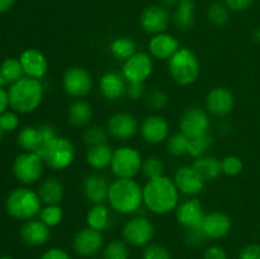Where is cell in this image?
Here are the masks:
<instances>
[{"instance_id": "cell-1", "label": "cell", "mask_w": 260, "mask_h": 259, "mask_svg": "<svg viewBox=\"0 0 260 259\" xmlns=\"http://www.w3.org/2000/svg\"><path fill=\"white\" fill-rule=\"evenodd\" d=\"M144 203L151 212L165 215L175 208L179 200V190L170 178L157 177L149 179L142 188Z\"/></svg>"}, {"instance_id": "cell-2", "label": "cell", "mask_w": 260, "mask_h": 259, "mask_svg": "<svg viewBox=\"0 0 260 259\" xmlns=\"http://www.w3.org/2000/svg\"><path fill=\"white\" fill-rule=\"evenodd\" d=\"M9 106L18 113H30L41 104L43 86L38 79L22 78L12 84L9 91Z\"/></svg>"}, {"instance_id": "cell-3", "label": "cell", "mask_w": 260, "mask_h": 259, "mask_svg": "<svg viewBox=\"0 0 260 259\" xmlns=\"http://www.w3.org/2000/svg\"><path fill=\"white\" fill-rule=\"evenodd\" d=\"M108 201L112 207L121 213H132L144 202L142 188L129 178H118L109 185Z\"/></svg>"}, {"instance_id": "cell-4", "label": "cell", "mask_w": 260, "mask_h": 259, "mask_svg": "<svg viewBox=\"0 0 260 259\" xmlns=\"http://www.w3.org/2000/svg\"><path fill=\"white\" fill-rule=\"evenodd\" d=\"M169 73L179 85H190L198 79L201 73L200 60L192 50L179 48L169 58Z\"/></svg>"}, {"instance_id": "cell-5", "label": "cell", "mask_w": 260, "mask_h": 259, "mask_svg": "<svg viewBox=\"0 0 260 259\" xmlns=\"http://www.w3.org/2000/svg\"><path fill=\"white\" fill-rule=\"evenodd\" d=\"M41 198L29 188H17L7 198L5 208L12 217L29 220L41 212Z\"/></svg>"}, {"instance_id": "cell-6", "label": "cell", "mask_w": 260, "mask_h": 259, "mask_svg": "<svg viewBox=\"0 0 260 259\" xmlns=\"http://www.w3.org/2000/svg\"><path fill=\"white\" fill-rule=\"evenodd\" d=\"M47 167L55 170H62L68 168L75 157L74 144L66 137H55L46 142L37 152Z\"/></svg>"}, {"instance_id": "cell-7", "label": "cell", "mask_w": 260, "mask_h": 259, "mask_svg": "<svg viewBox=\"0 0 260 259\" xmlns=\"http://www.w3.org/2000/svg\"><path fill=\"white\" fill-rule=\"evenodd\" d=\"M111 168L118 178H132L139 174L142 168L141 154L135 147L123 146L113 151Z\"/></svg>"}, {"instance_id": "cell-8", "label": "cell", "mask_w": 260, "mask_h": 259, "mask_svg": "<svg viewBox=\"0 0 260 259\" xmlns=\"http://www.w3.org/2000/svg\"><path fill=\"white\" fill-rule=\"evenodd\" d=\"M15 178L23 184L37 182L43 172V160L36 152H23L18 155L13 164Z\"/></svg>"}, {"instance_id": "cell-9", "label": "cell", "mask_w": 260, "mask_h": 259, "mask_svg": "<svg viewBox=\"0 0 260 259\" xmlns=\"http://www.w3.org/2000/svg\"><path fill=\"white\" fill-rule=\"evenodd\" d=\"M180 132L189 139L207 134L210 130V117L201 107H190L180 117Z\"/></svg>"}, {"instance_id": "cell-10", "label": "cell", "mask_w": 260, "mask_h": 259, "mask_svg": "<svg viewBox=\"0 0 260 259\" xmlns=\"http://www.w3.org/2000/svg\"><path fill=\"white\" fill-rule=\"evenodd\" d=\"M154 231V225L146 217L139 216L127 221L122 230V235L124 241L129 245L142 246L151 241Z\"/></svg>"}, {"instance_id": "cell-11", "label": "cell", "mask_w": 260, "mask_h": 259, "mask_svg": "<svg viewBox=\"0 0 260 259\" xmlns=\"http://www.w3.org/2000/svg\"><path fill=\"white\" fill-rule=\"evenodd\" d=\"M62 84L63 89L69 95L80 98V96H85L86 94L90 93L93 80H91L90 74L85 69L73 66L63 74Z\"/></svg>"}, {"instance_id": "cell-12", "label": "cell", "mask_w": 260, "mask_h": 259, "mask_svg": "<svg viewBox=\"0 0 260 259\" xmlns=\"http://www.w3.org/2000/svg\"><path fill=\"white\" fill-rule=\"evenodd\" d=\"M152 60L147 53L136 52L123 63L122 75L129 83H144L152 73Z\"/></svg>"}, {"instance_id": "cell-13", "label": "cell", "mask_w": 260, "mask_h": 259, "mask_svg": "<svg viewBox=\"0 0 260 259\" xmlns=\"http://www.w3.org/2000/svg\"><path fill=\"white\" fill-rule=\"evenodd\" d=\"M170 23V14L161 5H150L140 15V25L147 33H164Z\"/></svg>"}, {"instance_id": "cell-14", "label": "cell", "mask_w": 260, "mask_h": 259, "mask_svg": "<svg viewBox=\"0 0 260 259\" xmlns=\"http://www.w3.org/2000/svg\"><path fill=\"white\" fill-rule=\"evenodd\" d=\"M73 248L80 256H93L103 248V235L101 231L86 228L76 233L73 241Z\"/></svg>"}, {"instance_id": "cell-15", "label": "cell", "mask_w": 260, "mask_h": 259, "mask_svg": "<svg viewBox=\"0 0 260 259\" xmlns=\"http://www.w3.org/2000/svg\"><path fill=\"white\" fill-rule=\"evenodd\" d=\"M137 128H139V123H137L136 117L126 112L113 114L107 122L108 134L118 140L131 139L137 132Z\"/></svg>"}, {"instance_id": "cell-16", "label": "cell", "mask_w": 260, "mask_h": 259, "mask_svg": "<svg viewBox=\"0 0 260 259\" xmlns=\"http://www.w3.org/2000/svg\"><path fill=\"white\" fill-rule=\"evenodd\" d=\"M233 228V221L226 213L211 212L205 216L201 225V230L207 239H222L230 233Z\"/></svg>"}, {"instance_id": "cell-17", "label": "cell", "mask_w": 260, "mask_h": 259, "mask_svg": "<svg viewBox=\"0 0 260 259\" xmlns=\"http://www.w3.org/2000/svg\"><path fill=\"white\" fill-rule=\"evenodd\" d=\"M174 183L178 190L187 196H197L205 188V180L197 174L192 165H184L177 170Z\"/></svg>"}, {"instance_id": "cell-18", "label": "cell", "mask_w": 260, "mask_h": 259, "mask_svg": "<svg viewBox=\"0 0 260 259\" xmlns=\"http://www.w3.org/2000/svg\"><path fill=\"white\" fill-rule=\"evenodd\" d=\"M206 213L203 211L202 203L198 198H192L178 207L177 210V220L183 228L185 229H198L202 225V221L205 218Z\"/></svg>"}, {"instance_id": "cell-19", "label": "cell", "mask_w": 260, "mask_h": 259, "mask_svg": "<svg viewBox=\"0 0 260 259\" xmlns=\"http://www.w3.org/2000/svg\"><path fill=\"white\" fill-rule=\"evenodd\" d=\"M235 104L234 94L229 89L218 86L212 89L206 98V108L210 113L222 117L230 113Z\"/></svg>"}, {"instance_id": "cell-20", "label": "cell", "mask_w": 260, "mask_h": 259, "mask_svg": "<svg viewBox=\"0 0 260 259\" xmlns=\"http://www.w3.org/2000/svg\"><path fill=\"white\" fill-rule=\"evenodd\" d=\"M20 63H22L23 71L28 78L38 79L46 75L48 70V62L46 56L36 48H28L23 51L19 57Z\"/></svg>"}, {"instance_id": "cell-21", "label": "cell", "mask_w": 260, "mask_h": 259, "mask_svg": "<svg viewBox=\"0 0 260 259\" xmlns=\"http://www.w3.org/2000/svg\"><path fill=\"white\" fill-rule=\"evenodd\" d=\"M142 137L150 144H160L169 135V124L160 116H149L141 124Z\"/></svg>"}, {"instance_id": "cell-22", "label": "cell", "mask_w": 260, "mask_h": 259, "mask_svg": "<svg viewBox=\"0 0 260 259\" xmlns=\"http://www.w3.org/2000/svg\"><path fill=\"white\" fill-rule=\"evenodd\" d=\"M50 236V228L41 220L28 221L20 229V239L30 246L45 245Z\"/></svg>"}, {"instance_id": "cell-23", "label": "cell", "mask_w": 260, "mask_h": 259, "mask_svg": "<svg viewBox=\"0 0 260 259\" xmlns=\"http://www.w3.org/2000/svg\"><path fill=\"white\" fill-rule=\"evenodd\" d=\"M179 48V42L177 41V38L168 33L155 35L149 42V50L151 55L156 58H162V60H167V58L169 60Z\"/></svg>"}, {"instance_id": "cell-24", "label": "cell", "mask_w": 260, "mask_h": 259, "mask_svg": "<svg viewBox=\"0 0 260 259\" xmlns=\"http://www.w3.org/2000/svg\"><path fill=\"white\" fill-rule=\"evenodd\" d=\"M84 192L86 198L93 203H103L108 200L109 184L106 178L101 174H90L84 182Z\"/></svg>"}, {"instance_id": "cell-25", "label": "cell", "mask_w": 260, "mask_h": 259, "mask_svg": "<svg viewBox=\"0 0 260 259\" xmlns=\"http://www.w3.org/2000/svg\"><path fill=\"white\" fill-rule=\"evenodd\" d=\"M102 94L109 101H118L127 93V86L123 75L117 73H107L102 76L99 83Z\"/></svg>"}, {"instance_id": "cell-26", "label": "cell", "mask_w": 260, "mask_h": 259, "mask_svg": "<svg viewBox=\"0 0 260 259\" xmlns=\"http://www.w3.org/2000/svg\"><path fill=\"white\" fill-rule=\"evenodd\" d=\"M192 167L205 182L217 179L222 173V163L215 156L203 155V156L197 157L193 161Z\"/></svg>"}, {"instance_id": "cell-27", "label": "cell", "mask_w": 260, "mask_h": 259, "mask_svg": "<svg viewBox=\"0 0 260 259\" xmlns=\"http://www.w3.org/2000/svg\"><path fill=\"white\" fill-rule=\"evenodd\" d=\"M38 196L46 205H57L63 197V185L56 178H47L38 187Z\"/></svg>"}, {"instance_id": "cell-28", "label": "cell", "mask_w": 260, "mask_h": 259, "mask_svg": "<svg viewBox=\"0 0 260 259\" xmlns=\"http://www.w3.org/2000/svg\"><path fill=\"white\" fill-rule=\"evenodd\" d=\"M18 144L28 152H37L45 145L40 127L25 126L18 134Z\"/></svg>"}, {"instance_id": "cell-29", "label": "cell", "mask_w": 260, "mask_h": 259, "mask_svg": "<svg viewBox=\"0 0 260 259\" xmlns=\"http://www.w3.org/2000/svg\"><path fill=\"white\" fill-rule=\"evenodd\" d=\"M194 0H179L174 13V24L179 29L188 30L194 25Z\"/></svg>"}, {"instance_id": "cell-30", "label": "cell", "mask_w": 260, "mask_h": 259, "mask_svg": "<svg viewBox=\"0 0 260 259\" xmlns=\"http://www.w3.org/2000/svg\"><path fill=\"white\" fill-rule=\"evenodd\" d=\"M112 156H113V151L111 146L107 144L90 146L86 151V161L94 169H104L111 165Z\"/></svg>"}, {"instance_id": "cell-31", "label": "cell", "mask_w": 260, "mask_h": 259, "mask_svg": "<svg viewBox=\"0 0 260 259\" xmlns=\"http://www.w3.org/2000/svg\"><path fill=\"white\" fill-rule=\"evenodd\" d=\"M91 111L90 104L84 101H76L69 107L68 118L73 126L75 127H84L90 122Z\"/></svg>"}, {"instance_id": "cell-32", "label": "cell", "mask_w": 260, "mask_h": 259, "mask_svg": "<svg viewBox=\"0 0 260 259\" xmlns=\"http://www.w3.org/2000/svg\"><path fill=\"white\" fill-rule=\"evenodd\" d=\"M86 223L88 228L94 229L96 231L106 230L109 226V212L108 208L103 203H96L89 210L86 215Z\"/></svg>"}, {"instance_id": "cell-33", "label": "cell", "mask_w": 260, "mask_h": 259, "mask_svg": "<svg viewBox=\"0 0 260 259\" xmlns=\"http://www.w3.org/2000/svg\"><path fill=\"white\" fill-rule=\"evenodd\" d=\"M111 52L118 60H124L136 53V43L128 37H119L112 41Z\"/></svg>"}, {"instance_id": "cell-34", "label": "cell", "mask_w": 260, "mask_h": 259, "mask_svg": "<svg viewBox=\"0 0 260 259\" xmlns=\"http://www.w3.org/2000/svg\"><path fill=\"white\" fill-rule=\"evenodd\" d=\"M212 144L213 137L208 132L205 135H201V136L192 137V139H189V144H188V154L197 159V157L203 156Z\"/></svg>"}, {"instance_id": "cell-35", "label": "cell", "mask_w": 260, "mask_h": 259, "mask_svg": "<svg viewBox=\"0 0 260 259\" xmlns=\"http://www.w3.org/2000/svg\"><path fill=\"white\" fill-rule=\"evenodd\" d=\"M207 18L208 22L212 25H215V27H223L229 22V18H230L228 7L218 2L212 3L208 7Z\"/></svg>"}, {"instance_id": "cell-36", "label": "cell", "mask_w": 260, "mask_h": 259, "mask_svg": "<svg viewBox=\"0 0 260 259\" xmlns=\"http://www.w3.org/2000/svg\"><path fill=\"white\" fill-rule=\"evenodd\" d=\"M0 70H2V73L4 74L8 83H12V84L15 83V81L20 80V79L23 78V74H24L20 61L17 60V58H12V57L7 58V60L2 63Z\"/></svg>"}, {"instance_id": "cell-37", "label": "cell", "mask_w": 260, "mask_h": 259, "mask_svg": "<svg viewBox=\"0 0 260 259\" xmlns=\"http://www.w3.org/2000/svg\"><path fill=\"white\" fill-rule=\"evenodd\" d=\"M188 144H189V137L183 132L174 134L168 140V151L173 156H182L188 154Z\"/></svg>"}, {"instance_id": "cell-38", "label": "cell", "mask_w": 260, "mask_h": 259, "mask_svg": "<svg viewBox=\"0 0 260 259\" xmlns=\"http://www.w3.org/2000/svg\"><path fill=\"white\" fill-rule=\"evenodd\" d=\"M129 251L126 241L113 240L103 250V259H128Z\"/></svg>"}, {"instance_id": "cell-39", "label": "cell", "mask_w": 260, "mask_h": 259, "mask_svg": "<svg viewBox=\"0 0 260 259\" xmlns=\"http://www.w3.org/2000/svg\"><path fill=\"white\" fill-rule=\"evenodd\" d=\"M40 220L48 228L57 226L62 220V210L57 205H47L40 212Z\"/></svg>"}, {"instance_id": "cell-40", "label": "cell", "mask_w": 260, "mask_h": 259, "mask_svg": "<svg viewBox=\"0 0 260 259\" xmlns=\"http://www.w3.org/2000/svg\"><path fill=\"white\" fill-rule=\"evenodd\" d=\"M107 139H108V135L99 126H91L84 131V141L89 147L107 144Z\"/></svg>"}, {"instance_id": "cell-41", "label": "cell", "mask_w": 260, "mask_h": 259, "mask_svg": "<svg viewBox=\"0 0 260 259\" xmlns=\"http://www.w3.org/2000/svg\"><path fill=\"white\" fill-rule=\"evenodd\" d=\"M142 172L149 179L161 177L164 173V164L159 157L151 156L142 163Z\"/></svg>"}, {"instance_id": "cell-42", "label": "cell", "mask_w": 260, "mask_h": 259, "mask_svg": "<svg viewBox=\"0 0 260 259\" xmlns=\"http://www.w3.org/2000/svg\"><path fill=\"white\" fill-rule=\"evenodd\" d=\"M222 173L230 177H235V175L240 174L243 172V161L240 157L234 156V155H229L222 160Z\"/></svg>"}, {"instance_id": "cell-43", "label": "cell", "mask_w": 260, "mask_h": 259, "mask_svg": "<svg viewBox=\"0 0 260 259\" xmlns=\"http://www.w3.org/2000/svg\"><path fill=\"white\" fill-rule=\"evenodd\" d=\"M142 259H172V255L165 246L150 244L142 253Z\"/></svg>"}, {"instance_id": "cell-44", "label": "cell", "mask_w": 260, "mask_h": 259, "mask_svg": "<svg viewBox=\"0 0 260 259\" xmlns=\"http://www.w3.org/2000/svg\"><path fill=\"white\" fill-rule=\"evenodd\" d=\"M168 102H169V98H168L167 93L162 90H154L149 95V99H147V103L155 111H161L165 107L168 106Z\"/></svg>"}, {"instance_id": "cell-45", "label": "cell", "mask_w": 260, "mask_h": 259, "mask_svg": "<svg viewBox=\"0 0 260 259\" xmlns=\"http://www.w3.org/2000/svg\"><path fill=\"white\" fill-rule=\"evenodd\" d=\"M0 126H2L3 131H14L18 126H19V118L14 112H7L0 114Z\"/></svg>"}, {"instance_id": "cell-46", "label": "cell", "mask_w": 260, "mask_h": 259, "mask_svg": "<svg viewBox=\"0 0 260 259\" xmlns=\"http://www.w3.org/2000/svg\"><path fill=\"white\" fill-rule=\"evenodd\" d=\"M208 239L206 238V235L202 233V230H201L200 228L189 229L187 233V238H185V241H187L188 245L190 246H201Z\"/></svg>"}, {"instance_id": "cell-47", "label": "cell", "mask_w": 260, "mask_h": 259, "mask_svg": "<svg viewBox=\"0 0 260 259\" xmlns=\"http://www.w3.org/2000/svg\"><path fill=\"white\" fill-rule=\"evenodd\" d=\"M239 259H260V244H249L240 251Z\"/></svg>"}, {"instance_id": "cell-48", "label": "cell", "mask_w": 260, "mask_h": 259, "mask_svg": "<svg viewBox=\"0 0 260 259\" xmlns=\"http://www.w3.org/2000/svg\"><path fill=\"white\" fill-rule=\"evenodd\" d=\"M203 259H228L225 249H222L218 245H212L206 249L203 254Z\"/></svg>"}, {"instance_id": "cell-49", "label": "cell", "mask_w": 260, "mask_h": 259, "mask_svg": "<svg viewBox=\"0 0 260 259\" xmlns=\"http://www.w3.org/2000/svg\"><path fill=\"white\" fill-rule=\"evenodd\" d=\"M225 5L234 12H243L250 8L254 0H223Z\"/></svg>"}, {"instance_id": "cell-50", "label": "cell", "mask_w": 260, "mask_h": 259, "mask_svg": "<svg viewBox=\"0 0 260 259\" xmlns=\"http://www.w3.org/2000/svg\"><path fill=\"white\" fill-rule=\"evenodd\" d=\"M145 93V85L144 83H129L127 86V95L131 99L136 101V99L141 98Z\"/></svg>"}, {"instance_id": "cell-51", "label": "cell", "mask_w": 260, "mask_h": 259, "mask_svg": "<svg viewBox=\"0 0 260 259\" xmlns=\"http://www.w3.org/2000/svg\"><path fill=\"white\" fill-rule=\"evenodd\" d=\"M41 259H71V258L65 250H62V249L52 248L46 250L45 253L42 254V256H41Z\"/></svg>"}, {"instance_id": "cell-52", "label": "cell", "mask_w": 260, "mask_h": 259, "mask_svg": "<svg viewBox=\"0 0 260 259\" xmlns=\"http://www.w3.org/2000/svg\"><path fill=\"white\" fill-rule=\"evenodd\" d=\"M40 131L41 134H42L45 144L46 142L51 141L52 139H55V137H57L55 128H53L52 126H50V124H42V126H40Z\"/></svg>"}, {"instance_id": "cell-53", "label": "cell", "mask_w": 260, "mask_h": 259, "mask_svg": "<svg viewBox=\"0 0 260 259\" xmlns=\"http://www.w3.org/2000/svg\"><path fill=\"white\" fill-rule=\"evenodd\" d=\"M8 106H9V95H8V91L0 88V114L4 113Z\"/></svg>"}, {"instance_id": "cell-54", "label": "cell", "mask_w": 260, "mask_h": 259, "mask_svg": "<svg viewBox=\"0 0 260 259\" xmlns=\"http://www.w3.org/2000/svg\"><path fill=\"white\" fill-rule=\"evenodd\" d=\"M15 0H0V14L8 12L14 5Z\"/></svg>"}, {"instance_id": "cell-55", "label": "cell", "mask_w": 260, "mask_h": 259, "mask_svg": "<svg viewBox=\"0 0 260 259\" xmlns=\"http://www.w3.org/2000/svg\"><path fill=\"white\" fill-rule=\"evenodd\" d=\"M162 2H164V4L168 5V7H174V5H178L179 0H162Z\"/></svg>"}, {"instance_id": "cell-56", "label": "cell", "mask_w": 260, "mask_h": 259, "mask_svg": "<svg viewBox=\"0 0 260 259\" xmlns=\"http://www.w3.org/2000/svg\"><path fill=\"white\" fill-rule=\"evenodd\" d=\"M7 84H8L7 79H5L4 74H3V73H2V70H0V88H3V86L7 85Z\"/></svg>"}, {"instance_id": "cell-57", "label": "cell", "mask_w": 260, "mask_h": 259, "mask_svg": "<svg viewBox=\"0 0 260 259\" xmlns=\"http://www.w3.org/2000/svg\"><path fill=\"white\" fill-rule=\"evenodd\" d=\"M254 40L258 41V42H260V27L256 28L255 30H254Z\"/></svg>"}, {"instance_id": "cell-58", "label": "cell", "mask_w": 260, "mask_h": 259, "mask_svg": "<svg viewBox=\"0 0 260 259\" xmlns=\"http://www.w3.org/2000/svg\"><path fill=\"white\" fill-rule=\"evenodd\" d=\"M3 135H4V131H3L2 126H0V141H2V139H3Z\"/></svg>"}, {"instance_id": "cell-59", "label": "cell", "mask_w": 260, "mask_h": 259, "mask_svg": "<svg viewBox=\"0 0 260 259\" xmlns=\"http://www.w3.org/2000/svg\"><path fill=\"white\" fill-rule=\"evenodd\" d=\"M0 259H13V258H10V256H2Z\"/></svg>"}]
</instances>
